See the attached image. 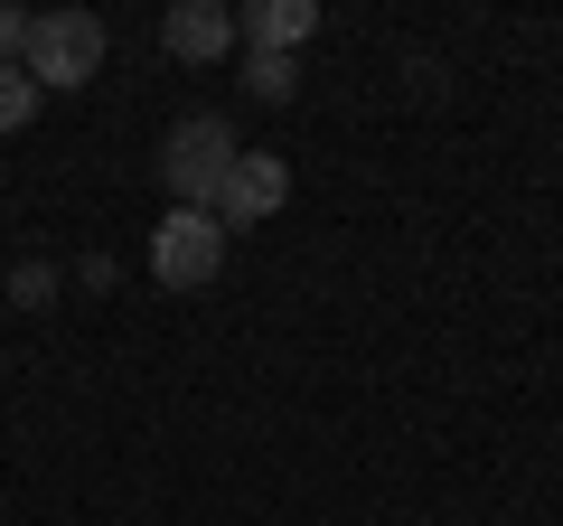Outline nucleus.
I'll list each match as a JSON object with an SVG mask.
<instances>
[{
	"mask_svg": "<svg viewBox=\"0 0 563 526\" xmlns=\"http://www.w3.org/2000/svg\"><path fill=\"white\" fill-rule=\"evenodd\" d=\"M282 198H291L282 151H235V169H225V188H217V226L225 235H235V226H263V217H282Z\"/></svg>",
	"mask_w": 563,
	"mask_h": 526,
	"instance_id": "4",
	"label": "nucleus"
},
{
	"mask_svg": "<svg viewBox=\"0 0 563 526\" xmlns=\"http://www.w3.org/2000/svg\"><path fill=\"white\" fill-rule=\"evenodd\" d=\"M161 47L179 66H217L225 47H235V10H217V0H179V10L161 20Z\"/></svg>",
	"mask_w": 563,
	"mask_h": 526,
	"instance_id": "5",
	"label": "nucleus"
},
{
	"mask_svg": "<svg viewBox=\"0 0 563 526\" xmlns=\"http://www.w3.org/2000/svg\"><path fill=\"white\" fill-rule=\"evenodd\" d=\"M310 29H320V0H254V10H235V39L263 47V57H291Z\"/></svg>",
	"mask_w": 563,
	"mask_h": 526,
	"instance_id": "6",
	"label": "nucleus"
},
{
	"mask_svg": "<svg viewBox=\"0 0 563 526\" xmlns=\"http://www.w3.org/2000/svg\"><path fill=\"white\" fill-rule=\"evenodd\" d=\"M29 29H38V10H0V66L29 57Z\"/></svg>",
	"mask_w": 563,
	"mask_h": 526,
	"instance_id": "9",
	"label": "nucleus"
},
{
	"mask_svg": "<svg viewBox=\"0 0 563 526\" xmlns=\"http://www.w3.org/2000/svg\"><path fill=\"white\" fill-rule=\"evenodd\" d=\"M291 85H301V66H291V57H263V47L244 57V95H254V103H291Z\"/></svg>",
	"mask_w": 563,
	"mask_h": 526,
	"instance_id": "7",
	"label": "nucleus"
},
{
	"mask_svg": "<svg viewBox=\"0 0 563 526\" xmlns=\"http://www.w3.org/2000/svg\"><path fill=\"white\" fill-rule=\"evenodd\" d=\"M29 122H38V76L0 66V132H29Z\"/></svg>",
	"mask_w": 563,
	"mask_h": 526,
	"instance_id": "8",
	"label": "nucleus"
},
{
	"mask_svg": "<svg viewBox=\"0 0 563 526\" xmlns=\"http://www.w3.org/2000/svg\"><path fill=\"white\" fill-rule=\"evenodd\" d=\"M151 273L169 292H207L225 273V226L207 207H169V226H151Z\"/></svg>",
	"mask_w": 563,
	"mask_h": 526,
	"instance_id": "3",
	"label": "nucleus"
},
{
	"mask_svg": "<svg viewBox=\"0 0 563 526\" xmlns=\"http://www.w3.org/2000/svg\"><path fill=\"white\" fill-rule=\"evenodd\" d=\"M10 292H20L29 310H47V292H57V273H47V263H20V273H10Z\"/></svg>",
	"mask_w": 563,
	"mask_h": 526,
	"instance_id": "10",
	"label": "nucleus"
},
{
	"mask_svg": "<svg viewBox=\"0 0 563 526\" xmlns=\"http://www.w3.org/2000/svg\"><path fill=\"white\" fill-rule=\"evenodd\" d=\"M20 66L38 76V95H47V85H57V95L95 85V76H103V20H95V10H38Z\"/></svg>",
	"mask_w": 563,
	"mask_h": 526,
	"instance_id": "2",
	"label": "nucleus"
},
{
	"mask_svg": "<svg viewBox=\"0 0 563 526\" xmlns=\"http://www.w3.org/2000/svg\"><path fill=\"white\" fill-rule=\"evenodd\" d=\"M235 122H217V113H188L179 132H169V151H161V179H169V198L179 207H207L217 217V188H225V169H235Z\"/></svg>",
	"mask_w": 563,
	"mask_h": 526,
	"instance_id": "1",
	"label": "nucleus"
}]
</instances>
